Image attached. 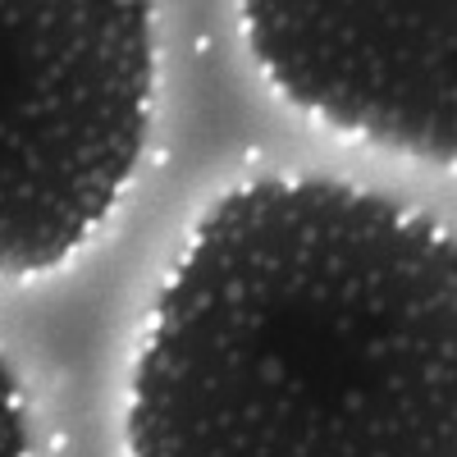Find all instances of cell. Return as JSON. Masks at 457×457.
Returning <instances> with one entry per match:
<instances>
[{"label": "cell", "instance_id": "cell-1", "mask_svg": "<svg viewBox=\"0 0 457 457\" xmlns=\"http://www.w3.org/2000/svg\"><path fill=\"white\" fill-rule=\"evenodd\" d=\"M129 457H457V247L389 197L256 179L193 228Z\"/></svg>", "mask_w": 457, "mask_h": 457}, {"label": "cell", "instance_id": "cell-2", "mask_svg": "<svg viewBox=\"0 0 457 457\" xmlns=\"http://www.w3.org/2000/svg\"><path fill=\"white\" fill-rule=\"evenodd\" d=\"M142 0H0V279L55 270L129 187L151 129Z\"/></svg>", "mask_w": 457, "mask_h": 457}, {"label": "cell", "instance_id": "cell-3", "mask_svg": "<svg viewBox=\"0 0 457 457\" xmlns=\"http://www.w3.org/2000/svg\"><path fill=\"white\" fill-rule=\"evenodd\" d=\"M256 64L320 124L457 161V5L453 0H252Z\"/></svg>", "mask_w": 457, "mask_h": 457}, {"label": "cell", "instance_id": "cell-4", "mask_svg": "<svg viewBox=\"0 0 457 457\" xmlns=\"http://www.w3.org/2000/svg\"><path fill=\"white\" fill-rule=\"evenodd\" d=\"M0 457H32V448H28V416H23L14 375H10L5 361H0Z\"/></svg>", "mask_w": 457, "mask_h": 457}]
</instances>
